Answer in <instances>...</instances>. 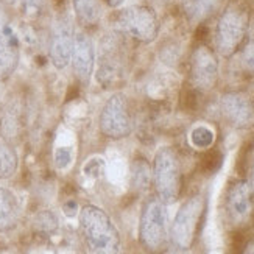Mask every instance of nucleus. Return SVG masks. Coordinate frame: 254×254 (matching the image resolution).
<instances>
[{
  "label": "nucleus",
  "instance_id": "nucleus-19",
  "mask_svg": "<svg viewBox=\"0 0 254 254\" xmlns=\"http://www.w3.org/2000/svg\"><path fill=\"white\" fill-rule=\"evenodd\" d=\"M73 8L83 25H95L102 14L98 0H73Z\"/></svg>",
  "mask_w": 254,
  "mask_h": 254
},
{
  "label": "nucleus",
  "instance_id": "nucleus-16",
  "mask_svg": "<svg viewBox=\"0 0 254 254\" xmlns=\"http://www.w3.org/2000/svg\"><path fill=\"white\" fill-rule=\"evenodd\" d=\"M220 0H181L184 16L190 22H203L218 6Z\"/></svg>",
  "mask_w": 254,
  "mask_h": 254
},
{
  "label": "nucleus",
  "instance_id": "nucleus-4",
  "mask_svg": "<svg viewBox=\"0 0 254 254\" xmlns=\"http://www.w3.org/2000/svg\"><path fill=\"white\" fill-rule=\"evenodd\" d=\"M119 35L139 42H153L159 33V20L153 8L147 5H132L120 9L113 20Z\"/></svg>",
  "mask_w": 254,
  "mask_h": 254
},
{
  "label": "nucleus",
  "instance_id": "nucleus-22",
  "mask_svg": "<svg viewBox=\"0 0 254 254\" xmlns=\"http://www.w3.org/2000/svg\"><path fill=\"white\" fill-rule=\"evenodd\" d=\"M190 140L196 148L207 150V148H211V145L214 143L215 134H214V131L207 127H196L190 132Z\"/></svg>",
  "mask_w": 254,
  "mask_h": 254
},
{
  "label": "nucleus",
  "instance_id": "nucleus-20",
  "mask_svg": "<svg viewBox=\"0 0 254 254\" xmlns=\"http://www.w3.org/2000/svg\"><path fill=\"white\" fill-rule=\"evenodd\" d=\"M17 169V154L8 143H0V180L11 178Z\"/></svg>",
  "mask_w": 254,
  "mask_h": 254
},
{
  "label": "nucleus",
  "instance_id": "nucleus-9",
  "mask_svg": "<svg viewBox=\"0 0 254 254\" xmlns=\"http://www.w3.org/2000/svg\"><path fill=\"white\" fill-rule=\"evenodd\" d=\"M100 57H98V72L97 78L102 84L116 83L124 76L125 60L124 50L120 46L117 35H111L100 44Z\"/></svg>",
  "mask_w": 254,
  "mask_h": 254
},
{
  "label": "nucleus",
  "instance_id": "nucleus-21",
  "mask_svg": "<svg viewBox=\"0 0 254 254\" xmlns=\"http://www.w3.org/2000/svg\"><path fill=\"white\" fill-rule=\"evenodd\" d=\"M57 228H58V218L50 211H41L35 217V220H33V229H35V233L38 234L49 236L55 233Z\"/></svg>",
  "mask_w": 254,
  "mask_h": 254
},
{
  "label": "nucleus",
  "instance_id": "nucleus-5",
  "mask_svg": "<svg viewBox=\"0 0 254 254\" xmlns=\"http://www.w3.org/2000/svg\"><path fill=\"white\" fill-rule=\"evenodd\" d=\"M206 212V198L200 193L186 200L176 214L170 229V237L176 248L190 250L201 229Z\"/></svg>",
  "mask_w": 254,
  "mask_h": 254
},
{
  "label": "nucleus",
  "instance_id": "nucleus-26",
  "mask_svg": "<svg viewBox=\"0 0 254 254\" xmlns=\"http://www.w3.org/2000/svg\"><path fill=\"white\" fill-rule=\"evenodd\" d=\"M248 186H250V190L254 196V164H253V167H251V172H250V178H248Z\"/></svg>",
  "mask_w": 254,
  "mask_h": 254
},
{
  "label": "nucleus",
  "instance_id": "nucleus-7",
  "mask_svg": "<svg viewBox=\"0 0 254 254\" xmlns=\"http://www.w3.org/2000/svg\"><path fill=\"white\" fill-rule=\"evenodd\" d=\"M100 129L109 139H124L131 134L132 119L124 94H114L105 103L100 114Z\"/></svg>",
  "mask_w": 254,
  "mask_h": 254
},
{
  "label": "nucleus",
  "instance_id": "nucleus-12",
  "mask_svg": "<svg viewBox=\"0 0 254 254\" xmlns=\"http://www.w3.org/2000/svg\"><path fill=\"white\" fill-rule=\"evenodd\" d=\"M19 57V41L11 28L6 13L0 3V80H5L13 73Z\"/></svg>",
  "mask_w": 254,
  "mask_h": 254
},
{
  "label": "nucleus",
  "instance_id": "nucleus-3",
  "mask_svg": "<svg viewBox=\"0 0 254 254\" xmlns=\"http://www.w3.org/2000/svg\"><path fill=\"white\" fill-rule=\"evenodd\" d=\"M153 183L162 203L172 204L180 198L183 190V170L175 148L162 147L158 150L153 162Z\"/></svg>",
  "mask_w": 254,
  "mask_h": 254
},
{
  "label": "nucleus",
  "instance_id": "nucleus-10",
  "mask_svg": "<svg viewBox=\"0 0 254 254\" xmlns=\"http://www.w3.org/2000/svg\"><path fill=\"white\" fill-rule=\"evenodd\" d=\"M218 109L226 122L237 129H247L254 125V100L244 92L223 94Z\"/></svg>",
  "mask_w": 254,
  "mask_h": 254
},
{
  "label": "nucleus",
  "instance_id": "nucleus-6",
  "mask_svg": "<svg viewBox=\"0 0 254 254\" xmlns=\"http://www.w3.org/2000/svg\"><path fill=\"white\" fill-rule=\"evenodd\" d=\"M248 13L240 6H228L220 16L215 28L217 52L225 58L233 57L244 46L248 33Z\"/></svg>",
  "mask_w": 254,
  "mask_h": 254
},
{
  "label": "nucleus",
  "instance_id": "nucleus-27",
  "mask_svg": "<svg viewBox=\"0 0 254 254\" xmlns=\"http://www.w3.org/2000/svg\"><path fill=\"white\" fill-rule=\"evenodd\" d=\"M242 254H254V242H248L242 250Z\"/></svg>",
  "mask_w": 254,
  "mask_h": 254
},
{
  "label": "nucleus",
  "instance_id": "nucleus-28",
  "mask_svg": "<svg viewBox=\"0 0 254 254\" xmlns=\"http://www.w3.org/2000/svg\"><path fill=\"white\" fill-rule=\"evenodd\" d=\"M105 2L108 3V6H111V8H117L122 5L125 0H105Z\"/></svg>",
  "mask_w": 254,
  "mask_h": 254
},
{
  "label": "nucleus",
  "instance_id": "nucleus-24",
  "mask_svg": "<svg viewBox=\"0 0 254 254\" xmlns=\"http://www.w3.org/2000/svg\"><path fill=\"white\" fill-rule=\"evenodd\" d=\"M70 159H72V153L69 148H58L57 153H55V162H57V165L60 169L67 167Z\"/></svg>",
  "mask_w": 254,
  "mask_h": 254
},
{
  "label": "nucleus",
  "instance_id": "nucleus-14",
  "mask_svg": "<svg viewBox=\"0 0 254 254\" xmlns=\"http://www.w3.org/2000/svg\"><path fill=\"white\" fill-rule=\"evenodd\" d=\"M253 193L247 181H234L226 192V212L233 223H244L251 214Z\"/></svg>",
  "mask_w": 254,
  "mask_h": 254
},
{
  "label": "nucleus",
  "instance_id": "nucleus-17",
  "mask_svg": "<svg viewBox=\"0 0 254 254\" xmlns=\"http://www.w3.org/2000/svg\"><path fill=\"white\" fill-rule=\"evenodd\" d=\"M153 180V169L147 159L143 158H136L134 162L131 165V183L136 190L143 192L147 190Z\"/></svg>",
  "mask_w": 254,
  "mask_h": 254
},
{
  "label": "nucleus",
  "instance_id": "nucleus-13",
  "mask_svg": "<svg viewBox=\"0 0 254 254\" xmlns=\"http://www.w3.org/2000/svg\"><path fill=\"white\" fill-rule=\"evenodd\" d=\"M72 65L73 72L78 76L81 83H87L94 72L95 63V50L91 36L86 31H75L73 36V49H72Z\"/></svg>",
  "mask_w": 254,
  "mask_h": 254
},
{
  "label": "nucleus",
  "instance_id": "nucleus-29",
  "mask_svg": "<svg viewBox=\"0 0 254 254\" xmlns=\"http://www.w3.org/2000/svg\"><path fill=\"white\" fill-rule=\"evenodd\" d=\"M158 2H162V3H167V2H170V0H158Z\"/></svg>",
  "mask_w": 254,
  "mask_h": 254
},
{
  "label": "nucleus",
  "instance_id": "nucleus-30",
  "mask_svg": "<svg viewBox=\"0 0 254 254\" xmlns=\"http://www.w3.org/2000/svg\"><path fill=\"white\" fill-rule=\"evenodd\" d=\"M6 2H9V3H14V2H16V0H6Z\"/></svg>",
  "mask_w": 254,
  "mask_h": 254
},
{
  "label": "nucleus",
  "instance_id": "nucleus-15",
  "mask_svg": "<svg viewBox=\"0 0 254 254\" xmlns=\"http://www.w3.org/2000/svg\"><path fill=\"white\" fill-rule=\"evenodd\" d=\"M19 220L17 198L8 189H0V231L13 229Z\"/></svg>",
  "mask_w": 254,
  "mask_h": 254
},
{
  "label": "nucleus",
  "instance_id": "nucleus-8",
  "mask_svg": "<svg viewBox=\"0 0 254 254\" xmlns=\"http://www.w3.org/2000/svg\"><path fill=\"white\" fill-rule=\"evenodd\" d=\"M218 80V60L211 47L198 46L190 58V83L196 92H207Z\"/></svg>",
  "mask_w": 254,
  "mask_h": 254
},
{
  "label": "nucleus",
  "instance_id": "nucleus-25",
  "mask_svg": "<svg viewBox=\"0 0 254 254\" xmlns=\"http://www.w3.org/2000/svg\"><path fill=\"white\" fill-rule=\"evenodd\" d=\"M76 211H78V204H76V201L69 200L67 203L64 204V212H65V215L73 217L76 214Z\"/></svg>",
  "mask_w": 254,
  "mask_h": 254
},
{
  "label": "nucleus",
  "instance_id": "nucleus-1",
  "mask_svg": "<svg viewBox=\"0 0 254 254\" xmlns=\"http://www.w3.org/2000/svg\"><path fill=\"white\" fill-rule=\"evenodd\" d=\"M80 226L91 254H119V233L100 207L84 206L80 212Z\"/></svg>",
  "mask_w": 254,
  "mask_h": 254
},
{
  "label": "nucleus",
  "instance_id": "nucleus-2",
  "mask_svg": "<svg viewBox=\"0 0 254 254\" xmlns=\"http://www.w3.org/2000/svg\"><path fill=\"white\" fill-rule=\"evenodd\" d=\"M167 207L158 196H151L142 207L139 222L140 245L151 254H161L169 244Z\"/></svg>",
  "mask_w": 254,
  "mask_h": 254
},
{
  "label": "nucleus",
  "instance_id": "nucleus-23",
  "mask_svg": "<svg viewBox=\"0 0 254 254\" xmlns=\"http://www.w3.org/2000/svg\"><path fill=\"white\" fill-rule=\"evenodd\" d=\"M242 49V55H240V61L242 65L247 69V72L254 73V39H248L247 42H244Z\"/></svg>",
  "mask_w": 254,
  "mask_h": 254
},
{
  "label": "nucleus",
  "instance_id": "nucleus-11",
  "mask_svg": "<svg viewBox=\"0 0 254 254\" xmlns=\"http://www.w3.org/2000/svg\"><path fill=\"white\" fill-rule=\"evenodd\" d=\"M73 28L67 17H58L52 28L50 39V60L57 69L67 67L73 49Z\"/></svg>",
  "mask_w": 254,
  "mask_h": 254
},
{
  "label": "nucleus",
  "instance_id": "nucleus-18",
  "mask_svg": "<svg viewBox=\"0 0 254 254\" xmlns=\"http://www.w3.org/2000/svg\"><path fill=\"white\" fill-rule=\"evenodd\" d=\"M20 129V111L17 105H8L3 108L2 114H0V132L5 136L13 139L19 134Z\"/></svg>",
  "mask_w": 254,
  "mask_h": 254
}]
</instances>
